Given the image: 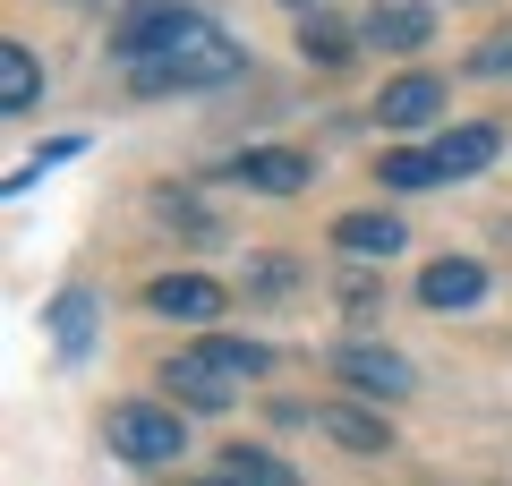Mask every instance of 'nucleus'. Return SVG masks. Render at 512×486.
I'll list each match as a JSON object with an SVG mask.
<instances>
[{
  "label": "nucleus",
  "instance_id": "obj_1",
  "mask_svg": "<svg viewBox=\"0 0 512 486\" xmlns=\"http://www.w3.org/2000/svg\"><path fill=\"white\" fill-rule=\"evenodd\" d=\"M120 69L137 77V94H197V86H231L239 77V35H222L205 9H180V0H146L137 18L111 35Z\"/></svg>",
  "mask_w": 512,
  "mask_h": 486
},
{
  "label": "nucleus",
  "instance_id": "obj_2",
  "mask_svg": "<svg viewBox=\"0 0 512 486\" xmlns=\"http://www.w3.org/2000/svg\"><path fill=\"white\" fill-rule=\"evenodd\" d=\"M248 376H265V342H231V333H205V342H188V350L163 359V393H180L188 410H222V401H239Z\"/></svg>",
  "mask_w": 512,
  "mask_h": 486
},
{
  "label": "nucleus",
  "instance_id": "obj_3",
  "mask_svg": "<svg viewBox=\"0 0 512 486\" xmlns=\"http://www.w3.org/2000/svg\"><path fill=\"white\" fill-rule=\"evenodd\" d=\"M103 444L128 469H171L188 452V427H180L171 401H120V410H103Z\"/></svg>",
  "mask_w": 512,
  "mask_h": 486
},
{
  "label": "nucleus",
  "instance_id": "obj_4",
  "mask_svg": "<svg viewBox=\"0 0 512 486\" xmlns=\"http://www.w3.org/2000/svg\"><path fill=\"white\" fill-rule=\"evenodd\" d=\"M333 376H342L359 401H402L410 384H419V367H410L402 350H384V342H342L333 350Z\"/></svg>",
  "mask_w": 512,
  "mask_h": 486
},
{
  "label": "nucleus",
  "instance_id": "obj_5",
  "mask_svg": "<svg viewBox=\"0 0 512 486\" xmlns=\"http://www.w3.org/2000/svg\"><path fill=\"white\" fill-rule=\"evenodd\" d=\"M146 307L171 324H222V307H231V290L214 282V273H154L146 282Z\"/></svg>",
  "mask_w": 512,
  "mask_h": 486
},
{
  "label": "nucleus",
  "instance_id": "obj_6",
  "mask_svg": "<svg viewBox=\"0 0 512 486\" xmlns=\"http://www.w3.org/2000/svg\"><path fill=\"white\" fill-rule=\"evenodd\" d=\"M427 35H436V9H427V0H376L359 18L367 52H427Z\"/></svg>",
  "mask_w": 512,
  "mask_h": 486
},
{
  "label": "nucleus",
  "instance_id": "obj_7",
  "mask_svg": "<svg viewBox=\"0 0 512 486\" xmlns=\"http://www.w3.org/2000/svg\"><path fill=\"white\" fill-rule=\"evenodd\" d=\"M231 180L256 188V197H299L316 171H308V154H299V145H248V154H231Z\"/></svg>",
  "mask_w": 512,
  "mask_h": 486
},
{
  "label": "nucleus",
  "instance_id": "obj_8",
  "mask_svg": "<svg viewBox=\"0 0 512 486\" xmlns=\"http://www.w3.org/2000/svg\"><path fill=\"white\" fill-rule=\"evenodd\" d=\"M333 248H342L350 265H384V256L410 248V231H402V214H376V205H367V214H342V222H333Z\"/></svg>",
  "mask_w": 512,
  "mask_h": 486
},
{
  "label": "nucleus",
  "instance_id": "obj_9",
  "mask_svg": "<svg viewBox=\"0 0 512 486\" xmlns=\"http://www.w3.org/2000/svg\"><path fill=\"white\" fill-rule=\"evenodd\" d=\"M376 120H384V128H427V120H444V77L402 69L393 86L376 94Z\"/></svg>",
  "mask_w": 512,
  "mask_h": 486
},
{
  "label": "nucleus",
  "instance_id": "obj_10",
  "mask_svg": "<svg viewBox=\"0 0 512 486\" xmlns=\"http://www.w3.org/2000/svg\"><path fill=\"white\" fill-rule=\"evenodd\" d=\"M427 154H436L444 180H470V171H487V162L504 154V128H495V120H461V128H444Z\"/></svg>",
  "mask_w": 512,
  "mask_h": 486
},
{
  "label": "nucleus",
  "instance_id": "obj_11",
  "mask_svg": "<svg viewBox=\"0 0 512 486\" xmlns=\"http://www.w3.org/2000/svg\"><path fill=\"white\" fill-rule=\"evenodd\" d=\"M487 299V265H470V256H436V265L419 273V307H478Z\"/></svg>",
  "mask_w": 512,
  "mask_h": 486
},
{
  "label": "nucleus",
  "instance_id": "obj_12",
  "mask_svg": "<svg viewBox=\"0 0 512 486\" xmlns=\"http://www.w3.org/2000/svg\"><path fill=\"white\" fill-rule=\"evenodd\" d=\"M316 427H325L342 452H393V427H384L376 410H359V401H325V410H316Z\"/></svg>",
  "mask_w": 512,
  "mask_h": 486
},
{
  "label": "nucleus",
  "instance_id": "obj_13",
  "mask_svg": "<svg viewBox=\"0 0 512 486\" xmlns=\"http://www.w3.org/2000/svg\"><path fill=\"white\" fill-rule=\"evenodd\" d=\"M35 103H43V69H35V52H26V43H0V111H9V120H26Z\"/></svg>",
  "mask_w": 512,
  "mask_h": 486
},
{
  "label": "nucleus",
  "instance_id": "obj_14",
  "mask_svg": "<svg viewBox=\"0 0 512 486\" xmlns=\"http://www.w3.org/2000/svg\"><path fill=\"white\" fill-rule=\"evenodd\" d=\"M222 478L231 486H299V469L282 452H265V444H231L222 452Z\"/></svg>",
  "mask_w": 512,
  "mask_h": 486
},
{
  "label": "nucleus",
  "instance_id": "obj_15",
  "mask_svg": "<svg viewBox=\"0 0 512 486\" xmlns=\"http://www.w3.org/2000/svg\"><path fill=\"white\" fill-rule=\"evenodd\" d=\"M376 188H444V171H436L427 145H393V154L376 162Z\"/></svg>",
  "mask_w": 512,
  "mask_h": 486
},
{
  "label": "nucleus",
  "instance_id": "obj_16",
  "mask_svg": "<svg viewBox=\"0 0 512 486\" xmlns=\"http://www.w3.org/2000/svg\"><path fill=\"white\" fill-rule=\"evenodd\" d=\"M299 52H308L316 69H342V60H350V26H333V18H308V26H299Z\"/></svg>",
  "mask_w": 512,
  "mask_h": 486
},
{
  "label": "nucleus",
  "instance_id": "obj_17",
  "mask_svg": "<svg viewBox=\"0 0 512 486\" xmlns=\"http://www.w3.org/2000/svg\"><path fill=\"white\" fill-rule=\"evenodd\" d=\"M86 316H94V299H86V290L52 299V333H60V350H86Z\"/></svg>",
  "mask_w": 512,
  "mask_h": 486
},
{
  "label": "nucleus",
  "instance_id": "obj_18",
  "mask_svg": "<svg viewBox=\"0 0 512 486\" xmlns=\"http://www.w3.org/2000/svg\"><path fill=\"white\" fill-rule=\"evenodd\" d=\"M470 77H512V35H487L470 52Z\"/></svg>",
  "mask_w": 512,
  "mask_h": 486
},
{
  "label": "nucleus",
  "instance_id": "obj_19",
  "mask_svg": "<svg viewBox=\"0 0 512 486\" xmlns=\"http://www.w3.org/2000/svg\"><path fill=\"white\" fill-rule=\"evenodd\" d=\"M248 282H256V290H291V282H299V265H282V256H256Z\"/></svg>",
  "mask_w": 512,
  "mask_h": 486
},
{
  "label": "nucleus",
  "instance_id": "obj_20",
  "mask_svg": "<svg viewBox=\"0 0 512 486\" xmlns=\"http://www.w3.org/2000/svg\"><path fill=\"white\" fill-rule=\"evenodd\" d=\"M291 9H316V0H291Z\"/></svg>",
  "mask_w": 512,
  "mask_h": 486
},
{
  "label": "nucleus",
  "instance_id": "obj_21",
  "mask_svg": "<svg viewBox=\"0 0 512 486\" xmlns=\"http://www.w3.org/2000/svg\"><path fill=\"white\" fill-rule=\"evenodd\" d=\"M205 486H231V478H205Z\"/></svg>",
  "mask_w": 512,
  "mask_h": 486
}]
</instances>
